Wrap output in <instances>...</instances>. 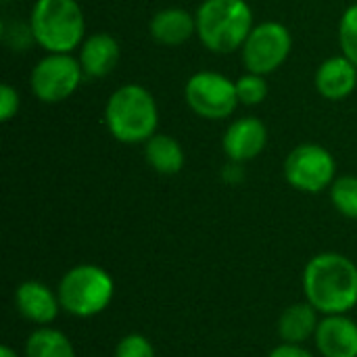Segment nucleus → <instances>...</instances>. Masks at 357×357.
<instances>
[{"label": "nucleus", "instance_id": "1", "mask_svg": "<svg viewBox=\"0 0 357 357\" xmlns=\"http://www.w3.org/2000/svg\"><path fill=\"white\" fill-rule=\"evenodd\" d=\"M303 293L320 316L349 314L357 305V266L343 253L314 255L303 270Z\"/></svg>", "mask_w": 357, "mask_h": 357}, {"label": "nucleus", "instance_id": "2", "mask_svg": "<svg viewBox=\"0 0 357 357\" xmlns=\"http://www.w3.org/2000/svg\"><path fill=\"white\" fill-rule=\"evenodd\" d=\"M105 123L109 134L123 144H144L157 134L159 107L151 90L140 84L119 86L107 100Z\"/></svg>", "mask_w": 357, "mask_h": 357}, {"label": "nucleus", "instance_id": "3", "mask_svg": "<svg viewBox=\"0 0 357 357\" xmlns=\"http://www.w3.org/2000/svg\"><path fill=\"white\" fill-rule=\"evenodd\" d=\"M197 38L218 54L241 50L253 25V10L247 0H203L195 13Z\"/></svg>", "mask_w": 357, "mask_h": 357}, {"label": "nucleus", "instance_id": "4", "mask_svg": "<svg viewBox=\"0 0 357 357\" xmlns=\"http://www.w3.org/2000/svg\"><path fill=\"white\" fill-rule=\"evenodd\" d=\"M29 25L33 42L46 52H71L86 33L84 10L77 0H36Z\"/></svg>", "mask_w": 357, "mask_h": 357}, {"label": "nucleus", "instance_id": "5", "mask_svg": "<svg viewBox=\"0 0 357 357\" xmlns=\"http://www.w3.org/2000/svg\"><path fill=\"white\" fill-rule=\"evenodd\" d=\"M56 293L63 312L86 320L102 314L111 305L115 297V280L100 266L79 264L63 274Z\"/></svg>", "mask_w": 357, "mask_h": 357}, {"label": "nucleus", "instance_id": "6", "mask_svg": "<svg viewBox=\"0 0 357 357\" xmlns=\"http://www.w3.org/2000/svg\"><path fill=\"white\" fill-rule=\"evenodd\" d=\"M284 180L299 192L316 195L337 180V161L322 144L305 142L295 146L284 159Z\"/></svg>", "mask_w": 357, "mask_h": 357}, {"label": "nucleus", "instance_id": "7", "mask_svg": "<svg viewBox=\"0 0 357 357\" xmlns=\"http://www.w3.org/2000/svg\"><path fill=\"white\" fill-rule=\"evenodd\" d=\"M184 98L192 113L211 121L230 117L241 105L236 82L218 71L192 73L184 86Z\"/></svg>", "mask_w": 357, "mask_h": 357}, {"label": "nucleus", "instance_id": "8", "mask_svg": "<svg viewBox=\"0 0 357 357\" xmlns=\"http://www.w3.org/2000/svg\"><path fill=\"white\" fill-rule=\"evenodd\" d=\"M84 69L79 59L69 52H48L36 63L29 75V86L40 102L56 105L67 100L82 84Z\"/></svg>", "mask_w": 357, "mask_h": 357}, {"label": "nucleus", "instance_id": "9", "mask_svg": "<svg viewBox=\"0 0 357 357\" xmlns=\"http://www.w3.org/2000/svg\"><path fill=\"white\" fill-rule=\"evenodd\" d=\"M293 50V36L287 25L278 21H264L247 36L241 56L243 65L251 73L270 75L280 69Z\"/></svg>", "mask_w": 357, "mask_h": 357}, {"label": "nucleus", "instance_id": "10", "mask_svg": "<svg viewBox=\"0 0 357 357\" xmlns=\"http://www.w3.org/2000/svg\"><path fill=\"white\" fill-rule=\"evenodd\" d=\"M266 144H268V128L257 117H241L232 121L222 140L226 157L238 165L259 157Z\"/></svg>", "mask_w": 357, "mask_h": 357}, {"label": "nucleus", "instance_id": "11", "mask_svg": "<svg viewBox=\"0 0 357 357\" xmlns=\"http://www.w3.org/2000/svg\"><path fill=\"white\" fill-rule=\"evenodd\" d=\"M15 307L21 318L36 326H50L63 310L59 293L38 280H25L17 287Z\"/></svg>", "mask_w": 357, "mask_h": 357}, {"label": "nucleus", "instance_id": "12", "mask_svg": "<svg viewBox=\"0 0 357 357\" xmlns=\"http://www.w3.org/2000/svg\"><path fill=\"white\" fill-rule=\"evenodd\" d=\"M314 343L322 357H357V322L349 314L322 316Z\"/></svg>", "mask_w": 357, "mask_h": 357}, {"label": "nucleus", "instance_id": "13", "mask_svg": "<svg viewBox=\"0 0 357 357\" xmlns=\"http://www.w3.org/2000/svg\"><path fill=\"white\" fill-rule=\"evenodd\" d=\"M119 56H121L119 42L107 31H96L86 36L77 54L84 75L88 77H107L117 67Z\"/></svg>", "mask_w": 357, "mask_h": 357}, {"label": "nucleus", "instance_id": "14", "mask_svg": "<svg viewBox=\"0 0 357 357\" xmlns=\"http://www.w3.org/2000/svg\"><path fill=\"white\" fill-rule=\"evenodd\" d=\"M357 86V67L345 56L326 59L316 71V90L326 100H343Z\"/></svg>", "mask_w": 357, "mask_h": 357}, {"label": "nucleus", "instance_id": "15", "mask_svg": "<svg viewBox=\"0 0 357 357\" xmlns=\"http://www.w3.org/2000/svg\"><path fill=\"white\" fill-rule=\"evenodd\" d=\"M149 31L151 38L161 46H180L197 36V17L178 6L161 8L153 15Z\"/></svg>", "mask_w": 357, "mask_h": 357}, {"label": "nucleus", "instance_id": "16", "mask_svg": "<svg viewBox=\"0 0 357 357\" xmlns=\"http://www.w3.org/2000/svg\"><path fill=\"white\" fill-rule=\"evenodd\" d=\"M320 312L310 303V301H299L289 305L276 324L278 337L282 343H293V345H303L310 339H314L318 324H320Z\"/></svg>", "mask_w": 357, "mask_h": 357}, {"label": "nucleus", "instance_id": "17", "mask_svg": "<svg viewBox=\"0 0 357 357\" xmlns=\"http://www.w3.org/2000/svg\"><path fill=\"white\" fill-rule=\"evenodd\" d=\"M144 159L161 176H176L184 167V149L169 134H155L144 142Z\"/></svg>", "mask_w": 357, "mask_h": 357}, {"label": "nucleus", "instance_id": "18", "mask_svg": "<svg viewBox=\"0 0 357 357\" xmlns=\"http://www.w3.org/2000/svg\"><path fill=\"white\" fill-rule=\"evenodd\" d=\"M25 357H77L69 337L52 326H38L25 341Z\"/></svg>", "mask_w": 357, "mask_h": 357}, {"label": "nucleus", "instance_id": "19", "mask_svg": "<svg viewBox=\"0 0 357 357\" xmlns=\"http://www.w3.org/2000/svg\"><path fill=\"white\" fill-rule=\"evenodd\" d=\"M328 190L335 209L349 220H357V176L337 178Z\"/></svg>", "mask_w": 357, "mask_h": 357}, {"label": "nucleus", "instance_id": "20", "mask_svg": "<svg viewBox=\"0 0 357 357\" xmlns=\"http://www.w3.org/2000/svg\"><path fill=\"white\" fill-rule=\"evenodd\" d=\"M268 82L266 75L259 73H251L247 71L245 75H241L236 79V94H238V102L245 107H257L266 100L268 96Z\"/></svg>", "mask_w": 357, "mask_h": 357}, {"label": "nucleus", "instance_id": "21", "mask_svg": "<svg viewBox=\"0 0 357 357\" xmlns=\"http://www.w3.org/2000/svg\"><path fill=\"white\" fill-rule=\"evenodd\" d=\"M339 44L343 54L357 67V2L345 8L339 23Z\"/></svg>", "mask_w": 357, "mask_h": 357}, {"label": "nucleus", "instance_id": "22", "mask_svg": "<svg viewBox=\"0 0 357 357\" xmlns=\"http://www.w3.org/2000/svg\"><path fill=\"white\" fill-rule=\"evenodd\" d=\"M113 357H155V347L144 335L130 333L117 343Z\"/></svg>", "mask_w": 357, "mask_h": 357}, {"label": "nucleus", "instance_id": "23", "mask_svg": "<svg viewBox=\"0 0 357 357\" xmlns=\"http://www.w3.org/2000/svg\"><path fill=\"white\" fill-rule=\"evenodd\" d=\"M19 92L10 84L0 86V119L10 121L19 111Z\"/></svg>", "mask_w": 357, "mask_h": 357}, {"label": "nucleus", "instance_id": "24", "mask_svg": "<svg viewBox=\"0 0 357 357\" xmlns=\"http://www.w3.org/2000/svg\"><path fill=\"white\" fill-rule=\"evenodd\" d=\"M268 357H316L312 351H307L303 345H293V343H280L276 345Z\"/></svg>", "mask_w": 357, "mask_h": 357}, {"label": "nucleus", "instance_id": "25", "mask_svg": "<svg viewBox=\"0 0 357 357\" xmlns=\"http://www.w3.org/2000/svg\"><path fill=\"white\" fill-rule=\"evenodd\" d=\"M0 357H19V356H17V351H15L13 347L2 345V347H0Z\"/></svg>", "mask_w": 357, "mask_h": 357}, {"label": "nucleus", "instance_id": "26", "mask_svg": "<svg viewBox=\"0 0 357 357\" xmlns=\"http://www.w3.org/2000/svg\"><path fill=\"white\" fill-rule=\"evenodd\" d=\"M4 2H8V0H4Z\"/></svg>", "mask_w": 357, "mask_h": 357}]
</instances>
